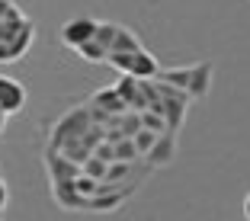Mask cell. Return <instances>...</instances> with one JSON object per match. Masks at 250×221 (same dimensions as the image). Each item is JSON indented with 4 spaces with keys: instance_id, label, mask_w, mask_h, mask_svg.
Masks as SVG:
<instances>
[{
    "instance_id": "obj_18",
    "label": "cell",
    "mask_w": 250,
    "mask_h": 221,
    "mask_svg": "<svg viewBox=\"0 0 250 221\" xmlns=\"http://www.w3.org/2000/svg\"><path fill=\"white\" fill-rule=\"evenodd\" d=\"M138 119H141V128H147V132H154V135H164V132H167V125H164V119L157 116V112L141 109V112H138Z\"/></svg>"
},
{
    "instance_id": "obj_11",
    "label": "cell",
    "mask_w": 250,
    "mask_h": 221,
    "mask_svg": "<svg viewBox=\"0 0 250 221\" xmlns=\"http://www.w3.org/2000/svg\"><path fill=\"white\" fill-rule=\"evenodd\" d=\"M157 74H161V83H167V87L183 90V93H186V83H189L192 67H170V71H157Z\"/></svg>"
},
{
    "instance_id": "obj_2",
    "label": "cell",
    "mask_w": 250,
    "mask_h": 221,
    "mask_svg": "<svg viewBox=\"0 0 250 221\" xmlns=\"http://www.w3.org/2000/svg\"><path fill=\"white\" fill-rule=\"evenodd\" d=\"M93 29H96L93 16H77V20L64 22V29H61V42H64L67 48H77V45H83V42L93 39Z\"/></svg>"
},
{
    "instance_id": "obj_4",
    "label": "cell",
    "mask_w": 250,
    "mask_h": 221,
    "mask_svg": "<svg viewBox=\"0 0 250 221\" xmlns=\"http://www.w3.org/2000/svg\"><path fill=\"white\" fill-rule=\"evenodd\" d=\"M157 71H161V64H157V58L151 52H145V48H141V52H132V55H128V67H125V74H128V77H135V80H151Z\"/></svg>"
},
{
    "instance_id": "obj_19",
    "label": "cell",
    "mask_w": 250,
    "mask_h": 221,
    "mask_svg": "<svg viewBox=\"0 0 250 221\" xmlns=\"http://www.w3.org/2000/svg\"><path fill=\"white\" fill-rule=\"evenodd\" d=\"M74 189H77V196H81V199H90V196H96L100 183H96V180H90V177H83V173H77V177H74Z\"/></svg>"
},
{
    "instance_id": "obj_12",
    "label": "cell",
    "mask_w": 250,
    "mask_h": 221,
    "mask_svg": "<svg viewBox=\"0 0 250 221\" xmlns=\"http://www.w3.org/2000/svg\"><path fill=\"white\" fill-rule=\"evenodd\" d=\"M93 106H103V112H116V116H119V112H125V103L116 96V90H112V87L109 90H100V93L93 96Z\"/></svg>"
},
{
    "instance_id": "obj_7",
    "label": "cell",
    "mask_w": 250,
    "mask_h": 221,
    "mask_svg": "<svg viewBox=\"0 0 250 221\" xmlns=\"http://www.w3.org/2000/svg\"><path fill=\"white\" fill-rule=\"evenodd\" d=\"M45 163H48V177H52V183H64V180H74L77 173H81V167L71 163L67 157H61L58 151H48V154H45Z\"/></svg>"
},
{
    "instance_id": "obj_17",
    "label": "cell",
    "mask_w": 250,
    "mask_h": 221,
    "mask_svg": "<svg viewBox=\"0 0 250 221\" xmlns=\"http://www.w3.org/2000/svg\"><path fill=\"white\" fill-rule=\"evenodd\" d=\"M81 173H83V177H90V180H96V183H100V180L106 177V163L100 161V157H93V154H90L87 161H83Z\"/></svg>"
},
{
    "instance_id": "obj_15",
    "label": "cell",
    "mask_w": 250,
    "mask_h": 221,
    "mask_svg": "<svg viewBox=\"0 0 250 221\" xmlns=\"http://www.w3.org/2000/svg\"><path fill=\"white\" fill-rule=\"evenodd\" d=\"M116 32H119V22H96L93 42H96V45H103L106 52H109V45H112V39H116Z\"/></svg>"
},
{
    "instance_id": "obj_13",
    "label": "cell",
    "mask_w": 250,
    "mask_h": 221,
    "mask_svg": "<svg viewBox=\"0 0 250 221\" xmlns=\"http://www.w3.org/2000/svg\"><path fill=\"white\" fill-rule=\"evenodd\" d=\"M74 52L81 55L83 61H93V64H106V48H103V45H96L93 39H90V42H83V45H77Z\"/></svg>"
},
{
    "instance_id": "obj_10",
    "label": "cell",
    "mask_w": 250,
    "mask_h": 221,
    "mask_svg": "<svg viewBox=\"0 0 250 221\" xmlns=\"http://www.w3.org/2000/svg\"><path fill=\"white\" fill-rule=\"evenodd\" d=\"M109 52L132 55V52H141V42H138V36H135L132 29H125V26H119L116 39H112V45H109Z\"/></svg>"
},
{
    "instance_id": "obj_1",
    "label": "cell",
    "mask_w": 250,
    "mask_h": 221,
    "mask_svg": "<svg viewBox=\"0 0 250 221\" xmlns=\"http://www.w3.org/2000/svg\"><path fill=\"white\" fill-rule=\"evenodd\" d=\"M93 125V119H90V109H74V112H67L64 119H61L58 125H55V132H52V147L48 151H58L64 141H71V138H81L87 128Z\"/></svg>"
},
{
    "instance_id": "obj_3",
    "label": "cell",
    "mask_w": 250,
    "mask_h": 221,
    "mask_svg": "<svg viewBox=\"0 0 250 221\" xmlns=\"http://www.w3.org/2000/svg\"><path fill=\"white\" fill-rule=\"evenodd\" d=\"M22 106H26V87L13 77H0V112L13 116Z\"/></svg>"
},
{
    "instance_id": "obj_16",
    "label": "cell",
    "mask_w": 250,
    "mask_h": 221,
    "mask_svg": "<svg viewBox=\"0 0 250 221\" xmlns=\"http://www.w3.org/2000/svg\"><path fill=\"white\" fill-rule=\"evenodd\" d=\"M154 141H157V135L147 132V128H138V132L132 135V144H135V151H138V157H145L147 151L154 147Z\"/></svg>"
},
{
    "instance_id": "obj_8",
    "label": "cell",
    "mask_w": 250,
    "mask_h": 221,
    "mask_svg": "<svg viewBox=\"0 0 250 221\" xmlns=\"http://www.w3.org/2000/svg\"><path fill=\"white\" fill-rule=\"evenodd\" d=\"M116 96L119 100H122L125 106H135V109H145V106H141V93H138V80H135V77H128V74H122V77H119L116 80Z\"/></svg>"
},
{
    "instance_id": "obj_9",
    "label": "cell",
    "mask_w": 250,
    "mask_h": 221,
    "mask_svg": "<svg viewBox=\"0 0 250 221\" xmlns=\"http://www.w3.org/2000/svg\"><path fill=\"white\" fill-rule=\"evenodd\" d=\"M55 199H58V205H64V208H87V199H81L77 189H74V180L55 183Z\"/></svg>"
},
{
    "instance_id": "obj_5",
    "label": "cell",
    "mask_w": 250,
    "mask_h": 221,
    "mask_svg": "<svg viewBox=\"0 0 250 221\" xmlns=\"http://www.w3.org/2000/svg\"><path fill=\"white\" fill-rule=\"evenodd\" d=\"M212 74H215V64L212 61H202V64H192V74H189V83H186V96L189 100H202L212 87Z\"/></svg>"
},
{
    "instance_id": "obj_20",
    "label": "cell",
    "mask_w": 250,
    "mask_h": 221,
    "mask_svg": "<svg viewBox=\"0 0 250 221\" xmlns=\"http://www.w3.org/2000/svg\"><path fill=\"white\" fill-rule=\"evenodd\" d=\"M7 202H10V189H7V183H3V177H0V212L7 208Z\"/></svg>"
},
{
    "instance_id": "obj_6",
    "label": "cell",
    "mask_w": 250,
    "mask_h": 221,
    "mask_svg": "<svg viewBox=\"0 0 250 221\" xmlns=\"http://www.w3.org/2000/svg\"><path fill=\"white\" fill-rule=\"evenodd\" d=\"M173 154H177V138L170 132H164V135H157L154 147L145 154V161L151 163V167H167V163L173 161Z\"/></svg>"
},
{
    "instance_id": "obj_14",
    "label": "cell",
    "mask_w": 250,
    "mask_h": 221,
    "mask_svg": "<svg viewBox=\"0 0 250 221\" xmlns=\"http://www.w3.org/2000/svg\"><path fill=\"white\" fill-rule=\"evenodd\" d=\"M135 157H138V151H135L132 138H119V141H112V161H119V163H132Z\"/></svg>"
},
{
    "instance_id": "obj_21",
    "label": "cell",
    "mask_w": 250,
    "mask_h": 221,
    "mask_svg": "<svg viewBox=\"0 0 250 221\" xmlns=\"http://www.w3.org/2000/svg\"><path fill=\"white\" fill-rule=\"evenodd\" d=\"M3 128H7V112H0V135H3Z\"/></svg>"
}]
</instances>
